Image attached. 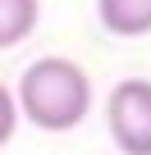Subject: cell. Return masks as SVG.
Masks as SVG:
<instances>
[{
    "label": "cell",
    "instance_id": "obj_1",
    "mask_svg": "<svg viewBox=\"0 0 151 155\" xmlns=\"http://www.w3.org/2000/svg\"><path fill=\"white\" fill-rule=\"evenodd\" d=\"M14 105L41 132H73L92 114V78L64 55H41L23 68Z\"/></svg>",
    "mask_w": 151,
    "mask_h": 155
},
{
    "label": "cell",
    "instance_id": "obj_2",
    "mask_svg": "<svg viewBox=\"0 0 151 155\" xmlns=\"http://www.w3.org/2000/svg\"><path fill=\"white\" fill-rule=\"evenodd\" d=\"M105 128L124 155H151V78H124L105 96Z\"/></svg>",
    "mask_w": 151,
    "mask_h": 155
},
{
    "label": "cell",
    "instance_id": "obj_3",
    "mask_svg": "<svg viewBox=\"0 0 151 155\" xmlns=\"http://www.w3.org/2000/svg\"><path fill=\"white\" fill-rule=\"evenodd\" d=\"M96 18L115 37H146L151 32V0H96Z\"/></svg>",
    "mask_w": 151,
    "mask_h": 155
},
{
    "label": "cell",
    "instance_id": "obj_4",
    "mask_svg": "<svg viewBox=\"0 0 151 155\" xmlns=\"http://www.w3.org/2000/svg\"><path fill=\"white\" fill-rule=\"evenodd\" d=\"M41 0H0V50H9L37 32Z\"/></svg>",
    "mask_w": 151,
    "mask_h": 155
},
{
    "label": "cell",
    "instance_id": "obj_5",
    "mask_svg": "<svg viewBox=\"0 0 151 155\" xmlns=\"http://www.w3.org/2000/svg\"><path fill=\"white\" fill-rule=\"evenodd\" d=\"M14 128H19V105H14V91L0 82V146L14 141Z\"/></svg>",
    "mask_w": 151,
    "mask_h": 155
}]
</instances>
